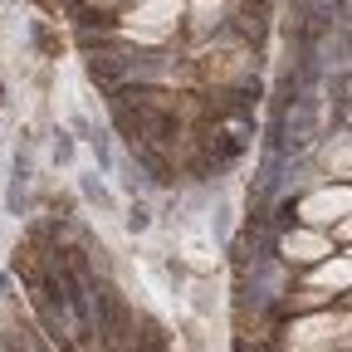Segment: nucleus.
Masks as SVG:
<instances>
[{
    "label": "nucleus",
    "mask_w": 352,
    "mask_h": 352,
    "mask_svg": "<svg viewBox=\"0 0 352 352\" xmlns=\"http://www.w3.org/2000/svg\"><path fill=\"white\" fill-rule=\"evenodd\" d=\"M352 196L338 191V196H318V201H308V220H338V210H347Z\"/></svg>",
    "instance_id": "f03ea898"
},
{
    "label": "nucleus",
    "mask_w": 352,
    "mask_h": 352,
    "mask_svg": "<svg viewBox=\"0 0 352 352\" xmlns=\"http://www.w3.org/2000/svg\"><path fill=\"white\" fill-rule=\"evenodd\" d=\"M0 103H6V98H0Z\"/></svg>",
    "instance_id": "39448f33"
},
{
    "label": "nucleus",
    "mask_w": 352,
    "mask_h": 352,
    "mask_svg": "<svg viewBox=\"0 0 352 352\" xmlns=\"http://www.w3.org/2000/svg\"><path fill=\"white\" fill-rule=\"evenodd\" d=\"M132 352H166V333L147 318V323H142V333H138V347H132Z\"/></svg>",
    "instance_id": "7ed1b4c3"
},
{
    "label": "nucleus",
    "mask_w": 352,
    "mask_h": 352,
    "mask_svg": "<svg viewBox=\"0 0 352 352\" xmlns=\"http://www.w3.org/2000/svg\"><path fill=\"white\" fill-rule=\"evenodd\" d=\"M284 250H289L294 264H314L318 254H328V240H318V235H289Z\"/></svg>",
    "instance_id": "f257e3e1"
},
{
    "label": "nucleus",
    "mask_w": 352,
    "mask_h": 352,
    "mask_svg": "<svg viewBox=\"0 0 352 352\" xmlns=\"http://www.w3.org/2000/svg\"><path fill=\"white\" fill-rule=\"evenodd\" d=\"M342 235H352V220H347V226H342Z\"/></svg>",
    "instance_id": "20e7f679"
}]
</instances>
